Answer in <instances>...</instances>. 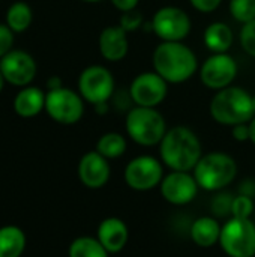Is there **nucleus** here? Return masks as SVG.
<instances>
[{"label":"nucleus","instance_id":"nucleus-1","mask_svg":"<svg viewBox=\"0 0 255 257\" xmlns=\"http://www.w3.org/2000/svg\"><path fill=\"white\" fill-rule=\"evenodd\" d=\"M161 161L176 172H192L203 157L198 136L188 126L177 125L167 130L159 143Z\"/></svg>","mask_w":255,"mask_h":257},{"label":"nucleus","instance_id":"nucleus-2","mask_svg":"<svg viewBox=\"0 0 255 257\" xmlns=\"http://www.w3.org/2000/svg\"><path fill=\"white\" fill-rule=\"evenodd\" d=\"M153 71L168 84L188 81L198 69L197 54L182 42H161L152 54Z\"/></svg>","mask_w":255,"mask_h":257},{"label":"nucleus","instance_id":"nucleus-3","mask_svg":"<svg viewBox=\"0 0 255 257\" xmlns=\"http://www.w3.org/2000/svg\"><path fill=\"white\" fill-rule=\"evenodd\" d=\"M209 111L212 119L225 126L248 123L255 116L252 95L239 86H228L215 93Z\"/></svg>","mask_w":255,"mask_h":257},{"label":"nucleus","instance_id":"nucleus-4","mask_svg":"<svg viewBox=\"0 0 255 257\" xmlns=\"http://www.w3.org/2000/svg\"><path fill=\"white\" fill-rule=\"evenodd\" d=\"M125 130L131 140L140 146L152 148L161 143L167 133L164 116L152 107L134 105L125 119Z\"/></svg>","mask_w":255,"mask_h":257},{"label":"nucleus","instance_id":"nucleus-5","mask_svg":"<svg viewBox=\"0 0 255 257\" xmlns=\"http://www.w3.org/2000/svg\"><path fill=\"white\" fill-rule=\"evenodd\" d=\"M192 172L200 188L219 191L234 181L237 164L234 158L225 152H209L200 158Z\"/></svg>","mask_w":255,"mask_h":257},{"label":"nucleus","instance_id":"nucleus-6","mask_svg":"<svg viewBox=\"0 0 255 257\" xmlns=\"http://www.w3.org/2000/svg\"><path fill=\"white\" fill-rule=\"evenodd\" d=\"M219 245L230 257L255 256V224L251 218L231 217L221 229Z\"/></svg>","mask_w":255,"mask_h":257},{"label":"nucleus","instance_id":"nucleus-7","mask_svg":"<svg viewBox=\"0 0 255 257\" xmlns=\"http://www.w3.org/2000/svg\"><path fill=\"white\" fill-rule=\"evenodd\" d=\"M114 86L116 81L111 71L102 65H90L78 77V93L93 107L110 102L114 95Z\"/></svg>","mask_w":255,"mask_h":257},{"label":"nucleus","instance_id":"nucleus-8","mask_svg":"<svg viewBox=\"0 0 255 257\" xmlns=\"http://www.w3.org/2000/svg\"><path fill=\"white\" fill-rule=\"evenodd\" d=\"M45 111L57 123L74 125L84 114L83 96L68 87L48 90L45 95Z\"/></svg>","mask_w":255,"mask_h":257},{"label":"nucleus","instance_id":"nucleus-9","mask_svg":"<svg viewBox=\"0 0 255 257\" xmlns=\"http://www.w3.org/2000/svg\"><path fill=\"white\" fill-rule=\"evenodd\" d=\"M150 29L161 42H182L191 33L192 23L183 9L177 6H164L153 14Z\"/></svg>","mask_w":255,"mask_h":257},{"label":"nucleus","instance_id":"nucleus-10","mask_svg":"<svg viewBox=\"0 0 255 257\" xmlns=\"http://www.w3.org/2000/svg\"><path fill=\"white\" fill-rule=\"evenodd\" d=\"M237 62L228 53H212L200 66V80L204 87L215 92L233 84L237 75Z\"/></svg>","mask_w":255,"mask_h":257},{"label":"nucleus","instance_id":"nucleus-11","mask_svg":"<svg viewBox=\"0 0 255 257\" xmlns=\"http://www.w3.org/2000/svg\"><path fill=\"white\" fill-rule=\"evenodd\" d=\"M164 169L159 160L152 155H140L125 167V182L135 191H149L161 184Z\"/></svg>","mask_w":255,"mask_h":257},{"label":"nucleus","instance_id":"nucleus-12","mask_svg":"<svg viewBox=\"0 0 255 257\" xmlns=\"http://www.w3.org/2000/svg\"><path fill=\"white\" fill-rule=\"evenodd\" d=\"M128 92L134 105L156 108L168 95V83L158 72L146 71L131 81Z\"/></svg>","mask_w":255,"mask_h":257},{"label":"nucleus","instance_id":"nucleus-13","mask_svg":"<svg viewBox=\"0 0 255 257\" xmlns=\"http://www.w3.org/2000/svg\"><path fill=\"white\" fill-rule=\"evenodd\" d=\"M0 71L5 80L18 87L29 86L36 77V62L24 50H11L0 59Z\"/></svg>","mask_w":255,"mask_h":257},{"label":"nucleus","instance_id":"nucleus-14","mask_svg":"<svg viewBox=\"0 0 255 257\" xmlns=\"http://www.w3.org/2000/svg\"><path fill=\"white\" fill-rule=\"evenodd\" d=\"M159 188L162 197L168 203L182 206L191 203L195 199L200 187L194 175H191V172L171 170L167 176H164V179L159 184Z\"/></svg>","mask_w":255,"mask_h":257},{"label":"nucleus","instance_id":"nucleus-15","mask_svg":"<svg viewBox=\"0 0 255 257\" xmlns=\"http://www.w3.org/2000/svg\"><path fill=\"white\" fill-rule=\"evenodd\" d=\"M111 175L110 163L96 151L84 154L78 163V178L81 184L90 190L102 188Z\"/></svg>","mask_w":255,"mask_h":257},{"label":"nucleus","instance_id":"nucleus-16","mask_svg":"<svg viewBox=\"0 0 255 257\" xmlns=\"http://www.w3.org/2000/svg\"><path fill=\"white\" fill-rule=\"evenodd\" d=\"M98 47L105 60L120 62L129 51L128 33L120 26H108L101 32L98 38Z\"/></svg>","mask_w":255,"mask_h":257},{"label":"nucleus","instance_id":"nucleus-17","mask_svg":"<svg viewBox=\"0 0 255 257\" xmlns=\"http://www.w3.org/2000/svg\"><path fill=\"white\" fill-rule=\"evenodd\" d=\"M96 238L110 254H114L125 248L129 238V230L123 220L117 217H108L98 226Z\"/></svg>","mask_w":255,"mask_h":257},{"label":"nucleus","instance_id":"nucleus-18","mask_svg":"<svg viewBox=\"0 0 255 257\" xmlns=\"http://www.w3.org/2000/svg\"><path fill=\"white\" fill-rule=\"evenodd\" d=\"M45 95L36 86L23 87L14 98V111L20 117H35L45 110Z\"/></svg>","mask_w":255,"mask_h":257},{"label":"nucleus","instance_id":"nucleus-19","mask_svg":"<svg viewBox=\"0 0 255 257\" xmlns=\"http://www.w3.org/2000/svg\"><path fill=\"white\" fill-rule=\"evenodd\" d=\"M204 45L212 53H228L233 45V30L224 21H215L204 29Z\"/></svg>","mask_w":255,"mask_h":257},{"label":"nucleus","instance_id":"nucleus-20","mask_svg":"<svg viewBox=\"0 0 255 257\" xmlns=\"http://www.w3.org/2000/svg\"><path fill=\"white\" fill-rule=\"evenodd\" d=\"M221 226L216 218L213 217H200L191 226V238L198 247H213L219 242L221 236Z\"/></svg>","mask_w":255,"mask_h":257},{"label":"nucleus","instance_id":"nucleus-21","mask_svg":"<svg viewBox=\"0 0 255 257\" xmlns=\"http://www.w3.org/2000/svg\"><path fill=\"white\" fill-rule=\"evenodd\" d=\"M24 248L26 235L20 227H0V257H21Z\"/></svg>","mask_w":255,"mask_h":257},{"label":"nucleus","instance_id":"nucleus-22","mask_svg":"<svg viewBox=\"0 0 255 257\" xmlns=\"http://www.w3.org/2000/svg\"><path fill=\"white\" fill-rule=\"evenodd\" d=\"M33 21V11L26 2H15L8 8L6 26L14 33H21L30 27Z\"/></svg>","mask_w":255,"mask_h":257},{"label":"nucleus","instance_id":"nucleus-23","mask_svg":"<svg viewBox=\"0 0 255 257\" xmlns=\"http://www.w3.org/2000/svg\"><path fill=\"white\" fill-rule=\"evenodd\" d=\"M126 139L119 133H105L96 142V152H99L107 160H116L126 152Z\"/></svg>","mask_w":255,"mask_h":257},{"label":"nucleus","instance_id":"nucleus-24","mask_svg":"<svg viewBox=\"0 0 255 257\" xmlns=\"http://www.w3.org/2000/svg\"><path fill=\"white\" fill-rule=\"evenodd\" d=\"M69 257H108V251L98 238L80 236L69 245Z\"/></svg>","mask_w":255,"mask_h":257},{"label":"nucleus","instance_id":"nucleus-25","mask_svg":"<svg viewBox=\"0 0 255 257\" xmlns=\"http://www.w3.org/2000/svg\"><path fill=\"white\" fill-rule=\"evenodd\" d=\"M230 14L237 23H249L255 20V0H230Z\"/></svg>","mask_w":255,"mask_h":257},{"label":"nucleus","instance_id":"nucleus-26","mask_svg":"<svg viewBox=\"0 0 255 257\" xmlns=\"http://www.w3.org/2000/svg\"><path fill=\"white\" fill-rule=\"evenodd\" d=\"M254 212V202L252 197L239 194L233 199V206H231V217L234 218H251Z\"/></svg>","mask_w":255,"mask_h":257},{"label":"nucleus","instance_id":"nucleus-27","mask_svg":"<svg viewBox=\"0 0 255 257\" xmlns=\"http://www.w3.org/2000/svg\"><path fill=\"white\" fill-rule=\"evenodd\" d=\"M239 39H240V45L243 51L249 54L251 57H255V20L245 23L242 26Z\"/></svg>","mask_w":255,"mask_h":257},{"label":"nucleus","instance_id":"nucleus-28","mask_svg":"<svg viewBox=\"0 0 255 257\" xmlns=\"http://www.w3.org/2000/svg\"><path fill=\"white\" fill-rule=\"evenodd\" d=\"M143 21H144L143 14H141L138 9H132V11H128V12H122V14H120L119 26H120L126 33H129V32L138 30V29L143 26Z\"/></svg>","mask_w":255,"mask_h":257},{"label":"nucleus","instance_id":"nucleus-29","mask_svg":"<svg viewBox=\"0 0 255 257\" xmlns=\"http://www.w3.org/2000/svg\"><path fill=\"white\" fill-rule=\"evenodd\" d=\"M233 196L228 193H219L213 200H212V212L216 217H227L231 214V206H233Z\"/></svg>","mask_w":255,"mask_h":257},{"label":"nucleus","instance_id":"nucleus-30","mask_svg":"<svg viewBox=\"0 0 255 257\" xmlns=\"http://www.w3.org/2000/svg\"><path fill=\"white\" fill-rule=\"evenodd\" d=\"M12 45H14V32L6 24H0V59L12 50Z\"/></svg>","mask_w":255,"mask_h":257},{"label":"nucleus","instance_id":"nucleus-31","mask_svg":"<svg viewBox=\"0 0 255 257\" xmlns=\"http://www.w3.org/2000/svg\"><path fill=\"white\" fill-rule=\"evenodd\" d=\"M189 3L198 12L210 14V12H213V11H216L219 8L222 0H189Z\"/></svg>","mask_w":255,"mask_h":257},{"label":"nucleus","instance_id":"nucleus-32","mask_svg":"<svg viewBox=\"0 0 255 257\" xmlns=\"http://www.w3.org/2000/svg\"><path fill=\"white\" fill-rule=\"evenodd\" d=\"M231 136L236 142H248L251 139L249 133V122L248 123H239L231 126Z\"/></svg>","mask_w":255,"mask_h":257},{"label":"nucleus","instance_id":"nucleus-33","mask_svg":"<svg viewBox=\"0 0 255 257\" xmlns=\"http://www.w3.org/2000/svg\"><path fill=\"white\" fill-rule=\"evenodd\" d=\"M110 2L113 3V6H114L117 11H120V12H128V11L137 9L140 0H110Z\"/></svg>","mask_w":255,"mask_h":257},{"label":"nucleus","instance_id":"nucleus-34","mask_svg":"<svg viewBox=\"0 0 255 257\" xmlns=\"http://www.w3.org/2000/svg\"><path fill=\"white\" fill-rule=\"evenodd\" d=\"M47 87H48V90H54V89L63 87V81H62V78H60V77L53 75V77H50V78H48V81H47Z\"/></svg>","mask_w":255,"mask_h":257},{"label":"nucleus","instance_id":"nucleus-35","mask_svg":"<svg viewBox=\"0 0 255 257\" xmlns=\"http://www.w3.org/2000/svg\"><path fill=\"white\" fill-rule=\"evenodd\" d=\"M249 133H251V139H249V142H252L255 145V116L251 119V122H249Z\"/></svg>","mask_w":255,"mask_h":257},{"label":"nucleus","instance_id":"nucleus-36","mask_svg":"<svg viewBox=\"0 0 255 257\" xmlns=\"http://www.w3.org/2000/svg\"><path fill=\"white\" fill-rule=\"evenodd\" d=\"M5 77H3V74H2V71H0V92H2V89H3V86H5Z\"/></svg>","mask_w":255,"mask_h":257},{"label":"nucleus","instance_id":"nucleus-37","mask_svg":"<svg viewBox=\"0 0 255 257\" xmlns=\"http://www.w3.org/2000/svg\"><path fill=\"white\" fill-rule=\"evenodd\" d=\"M80 2H84V3H99L102 0H80Z\"/></svg>","mask_w":255,"mask_h":257},{"label":"nucleus","instance_id":"nucleus-38","mask_svg":"<svg viewBox=\"0 0 255 257\" xmlns=\"http://www.w3.org/2000/svg\"><path fill=\"white\" fill-rule=\"evenodd\" d=\"M252 105H254V111H255V95H252Z\"/></svg>","mask_w":255,"mask_h":257}]
</instances>
